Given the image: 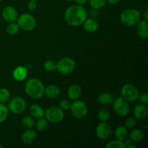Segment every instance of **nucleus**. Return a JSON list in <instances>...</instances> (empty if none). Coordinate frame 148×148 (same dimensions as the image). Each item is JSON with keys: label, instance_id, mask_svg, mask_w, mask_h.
Returning <instances> with one entry per match:
<instances>
[{"label": "nucleus", "instance_id": "f257e3e1", "mask_svg": "<svg viewBox=\"0 0 148 148\" xmlns=\"http://www.w3.org/2000/svg\"><path fill=\"white\" fill-rule=\"evenodd\" d=\"M88 17V12L82 5L75 4L68 7L64 13L65 21L71 26H79L83 24Z\"/></svg>", "mask_w": 148, "mask_h": 148}, {"label": "nucleus", "instance_id": "f03ea898", "mask_svg": "<svg viewBox=\"0 0 148 148\" xmlns=\"http://www.w3.org/2000/svg\"><path fill=\"white\" fill-rule=\"evenodd\" d=\"M25 90L30 98L38 100L41 98L44 95L45 86L40 79L37 78H31L26 82Z\"/></svg>", "mask_w": 148, "mask_h": 148}, {"label": "nucleus", "instance_id": "7ed1b4c3", "mask_svg": "<svg viewBox=\"0 0 148 148\" xmlns=\"http://www.w3.org/2000/svg\"><path fill=\"white\" fill-rule=\"evenodd\" d=\"M121 22L126 26L137 25V23L141 20V14L137 10L134 8L127 9L121 14Z\"/></svg>", "mask_w": 148, "mask_h": 148}, {"label": "nucleus", "instance_id": "20e7f679", "mask_svg": "<svg viewBox=\"0 0 148 148\" xmlns=\"http://www.w3.org/2000/svg\"><path fill=\"white\" fill-rule=\"evenodd\" d=\"M71 113L75 118L77 119H82L85 118L88 112V106L83 101L75 100L70 106Z\"/></svg>", "mask_w": 148, "mask_h": 148}, {"label": "nucleus", "instance_id": "39448f33", "mask_svg": "<svg viewBox=\"0 0 148 148\" xmlns=\"http://www.w3.org/2000/svg\"><path fill=\"white\" fill-rule=\"evenodd\" d=\"M76 64L72 58L65 57L56 63V69L62 75H69L75 69Z\"/></svg>", "mask_w": 148, "mask_h": 148}, {"label": "nucleus", "instance_id": "423d86ee", "mask_svg": "<svg viewBox=\"0 0 148 148\" xmlns=\"http://www.w3.org/2000/svg\"><path fill=\"white\" fill-rule=\"evenodd\" d=\"M44 116L49 122L59 123L64 118V114L59 107L51 106L45 111Z\"/></svg>", "mask_w": 148, "mask_h": 148}, {"label": "nucleus", "instance_id": "0eeeda50", "mask_svg": "<svg viewBox=\"0 0 148 148\" xmlns=\"http://www.w3.org/2000/svg\"><path fill=\"white\" fill-rule=\"evenodd\" d=\"M17 24L20 28L26 31L33 30L36 26V20L35 17L30 14L25 13L17 17Z\"/></svg>", "mask_w": 148, "mask_h": 148}, {"label": "nucleus", "instance_id": "6e6552de", "mask_svg": "<svg viewBox=\"0 0 148 148\" xmlns=\"http://www.w3.org/2000/svg\"><path fill=\"white\" fill-rule=\"evenodd\" d=\"M112 103L114 111L119 116L124 117L130 114V106L129 104V102L122 97L114 99Z\"/></svg>", "mask_w": 148, "mask_h": 148}, {"label": "nucleus", "instance_id": "1a4fd4ad", "mask_svg": "<svg viewBox=\"0 0 148 148\" xmlns=\"http://www.w3.org/2000/svg\"><path fill=\"white\" fill-rule=\"evenodd\" d=\"M27 108V102L22 97H14L9 103L8 109L12 114H20Z\"/></svg>", "mask_w": 148, "mask_h": 148}, {"label": "nucleus", "instance_id": "9d476101", "mask_svg": "<svg viewBox=\"0 0 148 148\" xmlns=\"http://www.w3.org/2000/svg\"><path fill=\"white\" fill-rule=\"evenodd\" d=\"M121 95L128 102H134L138 98V90L132 84H126L121 88Z\"/></svg>", "mask_w": 148, "mask_h": 148}, {"label": "nucleus", "instance_id": "9b49d317", "mask_svg": "<svg viewBox=\"0 0 148 148\" xmlns=\"http://www.w3.org/2000/svg\"><path fill=\"white\" fill-rule=\"evenodd\" d=\"M96 135L100 140H108L112 134V128L106 121H101L96 127Z\"/></svg>", "mask_w": 148, "mask_h": 148}, {"label": "nucleus", "instance_id": "f8f14e48", "mask_svg": "<svg viewBox=\"0 0 148 148\" xmlns=\"http://www.w3.org/2000/svg\"><path fill=\"white\" fill-rule=\"evenodd\" d=\"M2 17L4 20L7 23H13L17 20L18 13L16 9L12 6H7L4 7L2 10Z\"/></svg>", "mask_w": 148, "mask_h": 148}, {"label": "nucleus", "instance_id": "ddd939ff", "mask_svg": "<svg viewBox=\"0 0 148 148\" xmlns=\"http://www.w3.org/2000/svg\"><path fill=\"white\" fill-rule=\"evenodd\" d=\"M148 109L146 105L144 104H138L135 106L134 109V118L137 120H142L145 119L146 117L147 116Z\"/></svg>", "mask_w": 148, "mask_h": 148}, {"label": "nucleus", "instance_id": "4468645a", "mask_svg": "<svg viewBox=\"0 0 148 148\" xmlns=\"http://www.w3.org/2000/svg\"><path fill=\"white\" fill-rule=\"evenodd\" d=\"M13 78L17 82L25 80L27 77V69L24 66H19L14 69L12 73Z\"/></svg>", "mask_w": 148, "mask_h": 148}, {"label": "nucleus", "instance_id": "2eb2a0df", "mask_svg": "<svg viewBox=\"0 0 148 148\" xmlns=\"http://www.w3.org/2000/svg\"><path fill=\"white\" fill-rule=\"evenodd\" d=\"M37 134L33 129H27L22 135V141L25 145H31L36 141Z\"/></svg>", "mask_w": 148, "mask_h": 148}, {"label": "nucleus", "instance_id": "dca6fc26", "mask_svg": "<svg viewBox=\"0 0 148 148\" xmlns=\"http://www.w3.org/2000/svg\"><path fill=\"white\" fill-rule=\"evenodd\" d=\"M83 27L87 32L92 33L98 30L99 25L95 19L92 18V17H89V18L87 17V19L83 23Z\"/></svg>", "mask_w": 148, "mask_h": 148}, {"label": "nucleus", "instance_id": "f3484780", "mask_svg": "<svg viewBox=\"0 0 148 148\" xmlns=\"http://www.w3.org/2000/svg\"><path fill=\"white\" fill-rule=\"evenodd\" d=\"M81 94H82V88L77 84L71 85L67 90L68 97L72 101L79 99V97L81 96Z\"/></svg>", "mask_w": 148, "mask_h": 148}, {"label": "nucleus", "instance_id": "a211bd4d", "mask_svg": "<svg viewBox=\"0 0 148 148\" xmlns=\"http://www.w3.org/2000/svg\"><path fill=\"white\" fill-rule=\"evenodd\" d=\"M137 33L141 38L145 39L148 37V22L147 20H140L137 23Z\"/></svg>", "mask_w": 148, "mask_h": 148}, {"label": "nucleus", "instance_id": "6ab92c4d", "mask_svg": "<svg viewBox=\"0 0 148 148\" xmlns=\"http://www.w3.org/2000/svg\"><path fill=\"white\" fill-rule=\"evenodd\" d=\"M44 94L48 98L54 99L59 97L60 94V89L55 85H50L45 88Z\"/></svg>", "mask_w": 148, "mask_h": 148}, {"label": "nucleus", "instance_id": "aec40b11", "mask_svg": "<svg viewBox=\"0 0 148 148\" xmlns=\"http://www.w3.org/2000/svg\"><path fill=\"white\" fill-rule=\"evenodd\" d=\"M29 113L33 118L40 119L44 117V110L40 106L37 104H33L29 108Z\"/></svg>", "mask_w": 148, "mask_h": 148}, {"label": "nucleus", "instance_id": "412c9836", "mask_svg": "<svg viewBox=\"0 0 148 148\" xmlns=\"http://www.w3.org/2000/svg\"><path fill=\"white\" fill-rule=\"evenodd\" d=\"M98 99L100 104L103 106H107L110 105V104H111L114 102V97L113 94H111V92H105L100 94Z\"/></svg>", "mask_w": 148, "mask_h": 148}, {"label": "nucleus", "instance_id": "4be33fe9", "mask_svg": "<svg viewBox=\"0 0 148 148\" xmlns=\"http://www.w3.org/2000/svg\"><path fill=\"white\" fill-rule=\"evenodd\" d=\"M127 134H128V132H127V128L124 126H120L117 127L115 131L116 140L124 142L127 139Z\"/></svg>", "mask_w": 148, "mask_h": 148}, {"label": "nucleus", "instance_id": "5701e85b", "mask_svg": "<svg viewBox=\"0 0 148 148\" xmlns=\"http://www.w3.org/2000/svg\"><path fill=\"white\" fill-rule=\"evenodd\" d=\"M145 134L140 129H135L130 133V138L134 142H140L144 139Z\"/></svg>", "mask_w": 148, "mask_h": 148}, {"label": "nucleus", "instance_id": "b1692460", "mask_svg": "<svg viewBox=\"0 0 148 148\" xmlns=\"http://www.w3.org/2000/svg\"><path fill=\"white\" fill-rule=\"evenodd\" d=\"M48 126H49V121L43 117L38 119V120L35 123V127L38 131H44L48 128Z\"/></svg>", "mask_w": 148, "mask_h": 148}, {"label": "nucleus", "instance_id": "393cba45", "mask_svg": "<svg viewBox=\"0 0 148 148\" xmlns=\"http://www.w3.org/2000/svg\"><path fill=\"white\" fill-rule=\"evenodd\" d=\"M11 94L10 90L7 88H0V103H5L8 102L10 100Z\"/></svg>", "mask_w": 148, "mask_h": 148}, {"label": "nucleus", "instance_id": "a878e982", "mask_svg": "<svg viewBox=\"0 0 148 148\" xmlns=\"http://www.w3.org/2000/svg\"><path fill=\"white\" fill-rule=\"evenodd\" d=\"M98 116L101 121H107L110 119L111 114H110V111L108 109L102 108L98 111Z\"/></svg>", "mask_w": 148, "mask_h": 148}, {"label": "nucleus", "instance_id": "bb28decb", "mask_svg": "<svg viewBox=\"0 0 148 148\" xmlns=\"http://www.w3.org/2000/svg\"><path fill=\"white\" fill-rule=\"evenodd\" d=\"M90 5L94 10H101L105 7L107 0H90Z\"/></svg>", "mask_w": 148, "mask_h": 148}, {"label": "nucleus", "instance_id": "cd10ccee", "mask_svg": "<svg viewBox=\"0 0 148 148\" xmlns=\"http://www.w3.org/2000/svg\"><path fill=\"white\" fill-rule=\"evenodd\" d=\"M19 30H20V27L15 22L10 23L7 27V32L11 36H14V35L17 34Z\"/></svg>", "mask_w": 148, "mask_h": 148}, {"label": "nucleus", "instance_id": "c85d7f7f", "mask_svg": "<svg viewBox=\"0 0 148 148\" xmlns=\"http://www.w3.org/2000/svg\"><path fill=\"white\" fill-rule=\"evenodd\" d=\"M22 124L26 129H33L35 127V121L32 116H26L22 120Z\"/></svg>", "mask_w": 148, "mask_h": 148}, {"label": "nucleus", "instance_id": "c756f323", "mask_svg": "<svg viewBox=\"0 0 148 148\" xmlns=\"http://www.w3.org/2000/svg\"><path fill=\"white\" fill-rule=\"evenodd\" d=\"M9 109L4 103H0V123L5 121L8 117Z\"/></svg>", "mask_w": 148, "mask_h": 148}, {"label": "nucleus", "instance_id": "7c9ffc66", "mask_svg": "<svg viewBox=\"0 0 148 148\" xmlns=\"http://www.w3.org/2000/svg\"><path fill=\"white\" fill-rule=\"evenodd\" d=\"M43 68L49 72H54L56 69V63L53 60H48L44 63Z\"/></svg>", "mask_w": 148, "mask_h": 148}, {"label": "nucleus", "instance_id": "2f4dec72", "mask_svg": "<svg viewBox=\"0 0 148 148\" xmlns=\"http://www.w3.org/2000/svg\"><path fill=\"white\" fill-rule=\"evenodd\" d=\"M106 147L107 148H126L127 145L124 142L116 140L114 141L110 142L108 144L106 145Z\"/></svg>", "mask_w": 148, "mask_h": 148}, {"label": "nucleus", "instance_id": "473e14b6", "mask_svg": "<svg viewBox=\"0 0 148 148\" xmlns=\"http://www.w3.org/2000/svg\"><path fill=\"white\" fill-rule=\"evenodd\" d=\"M71 103L69 100L64 99L60 101L59 103V108L62 109L63 111H67V110L70 109Z\"/></svg>", "mask_w": 148, "mask_h": 148}, {"label": "nucleus", "instance_id": "72a5a7b5", "mask_svg": "<svg viewBox=\"0 0 148 148\" xmlns=\"http://www.w3.org/2000/svg\"><path fill=\"white\" fill-rule=\"evenodd\" d=\"M136 124H137V119L134 117H130L126 121L125 127L126 128L132 129L135 127Z\"/></svg>", "mask_w": 148, "mask_h": 148}, {"label": "nucleus", "instance_id": "f704fd0d", "mask_svg": "<svg viewBox=\"0 0 148 148\" xmlns=\"http://www.w3.org/2000/svg\"><path fill=\"white\" fill-rule=\"evenodd\" d=\"M137 99H139L142 104L147 106L148 104V94L147 92H143L141 94H139Z\"/></svg>", "mask_w": 148, "mask_h": 148}, {"label": "nucleus", "instance_id": "c9c22d12", "mask_svg": "<svg viewBox=\"0 0 148 148\" xmlns=\"http://www.w3.org/2000/svg\"><path fill=\"white\" fill-rule=\"evenodd\" d=\"M27 7L30 10L33 11V10H36L37 8V4H36V1H29L28 4H27Z\"/></svg>", "mask_w": 148, "mask_h": 148}, {"label": "nucleus", "instance_id": "e433bc0d", "mask_svg": "<svg viewBox=\"0 0 148 148\" xmlns=\"http://www.w3.org/2000/svg\"><path fill=\"white\" fill-rule=\"evenodd\" d=\"M120 1L121 0H107V1L111 5H116L120 2Z\"/></svg>", "mask_w": 148, "mask_h": 148}, {"label": "nucleus", "instance_id": "4c0bfd02", "mask_svg": "<svg viewBox=\"0 0 148 148\" xmlns=\"http://www.w3.org/2000/svg\"><path fill=\"white\" fill-rule=\"evenodd\" d=\"M75 2H76L77 4L78 5H84L85 4H86L88 0H75Z\"/></svg>", "mask_w": 148, "mask_h": 148}, {"label": "nucleus", "instance_id": "58836bf2", "mask_svg": "<svg viewBox=\"0 0 148 148\" xmlns=\"http://www.w3.org/2000/svg\"><path fill=\"white\" fill-rule=\"evenodd\" d=\"M144 16H145V20H148V10L147 9H146L145 11V14H144Z\"/></svg>", "mask_w": 148, "mask_h": 148}, {"label": "nucleus", "instance_id": "ea45409f", "mask_svg": "<svg viewBox=\"0 0 148 148\" xmlns=\"http://www.w3.org/2000/svg\"><path fill=\"white\" fill-rule=\"evenodd\" d=\"M128 147L129 148H136L137 147H136L135 145H129Z\"/></svg>", "mask_w": 148, "mask_h": 148}, {"label": "nucleus", "instance_id": "a19ab883", "mask_svg": "<svg viewBox=\"0 0 148 148\" xmlns=\"http://www.w3.org/2000/svg\"><path fill=\"white\" fill-rule=\"evenodd\" d=\"M65 1H73V0H65Z\"/></svg>", "mask_w": 148, "mask_h": 148}, {"label": "nucleus", "instance_id": "79ce46f5", "mask_svg": "<svg viewBox=\"0 0 148 148\" xmlns=\"http://www.w3.org/2000/svg\"><path fill=\"white\" fill-rule=\"evenodd\" d=\"M29 1H37L38 0H29Z\"/></svg>", "mask_w": 148, "mask_h": 148}, {"label": "nucleus", "instance_id": "37998d69", "mask_svg": "<svg viewBox=\"0 0 148 148\" xmlns=\"http://www.w3.org/2000/svg\"><path fill=\"white\" fill-rule=\"evenodd\" d=\"M1 147H2V145H1L0 144V148H1Z\"/></svg>", "mask_w": 148, "mask_h": 148}, {"label": "nucleus", "instance_id": "c03bdc74", "mask_svg": "<svg viewBox=\"0 0 148 148\" xmlns=\"http://www.w3.org/2000/svg\"><path fill=\"white\" fill-rule=\"evenodd\" d=\"M1 0H0V2H1Z\"/></svg>", "mask_w": 148, "mask_h": 148}]
</instances>
